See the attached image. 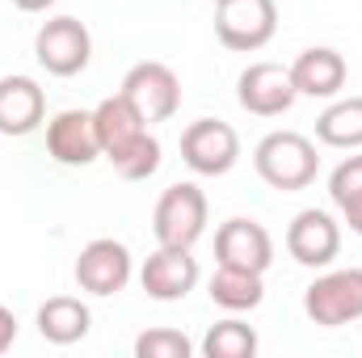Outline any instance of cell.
Returning <instances> with one entry per match:
<instances>
[{
  "label": "cell",
  "instance_id": "cell-1",
  "mask_svg": "<svg viewBox=\"0 0 362 358\" xmlns=\"http://www.w3.org/2000/svg\"><path fill=\"white\" fill-rule=\"evenodd\" d=\"M93 127H97L101 156L114 165L122 181H148L160 169V139L148 131V122L135 114V105L122 93L93 105Z\"/></svg>",
  "mask_w": 362,
  "mask_h": 358
},
{
  "label": "cell",
  "instance_id": "cell-2",
  "mask_svg": "<svg viewBox=\"0 0 362 358\" xmlns=\"http://www.w3.org/2000/svg\"><path fill=\"white\" fill-rule=\"evenodd\" d=\"M253 169H257V178L266 181L270 190L295 194V190H308L316 181L320 156H316V144L308 135H299V131H270L253 148Z\"/></svg>",
  "mask_w": 362,
  "mask_h": 358
},
{
  "label": "cell",
  "instance_id": "cell-3",
  "mask_svg": "<svg viewBox=\"0 0 362 358\" xmlns=\"http://www.w3.org/2000/svg\"><path fill=\"white\" fill-rule=\"evenodd\" d=\"M152 232L156 245H173V249H194L206 232V194L194 181H177L156 198L152 211Z\"/></svg>",
  "mask_w": 362,
  "mask_h": 358
},
{
  "label": "cell",
  "instance_id": "cell-4",
  "mask_svg": "<svg viewBox=\"0 0 362 358\" xmlns=\"http://www.w3.org/2000/svg\"><path fill=\"white\" fill-rule=\"evenodd\" d=\"M303 312L320 329H341L362 321V270H329L303 291Z\"/></svg>",
  "mask_w": 362,
  "mask_h": 358
},
{
  "label": "cell",
  "instance_id": "cell-5",
  "mask_svg": "<svg viewBox=\"0 0 362 358\" xmlns=\"http://www.w3.org/2000/svg\"><path fill=\"white\" fill-rule=\"evenodd\" d=\"M278 34V4L274 0H219L215 4V38L228 51L253 55Z\"/></svg>",
  "mask_w": 362,
  "mask_h": 358
},
{
  "label": "cell",
  "instance_id": "cell-6",
  "mask_svg": "<svg viewBox=\"0 0 362 358\" xmlns=\"http://www.w3.org/2000/svg\"><path fill=\"white\" fill-rule=\"evenodd\" d=\"M34 59L51 72V76H81L93 59V34L85 21L76 17H51L38 25L34 34Z\"/></svg>",
  "mask_w": 362,
  "mask_h": 358
},
{
  "label": "cell",
  "instance_id": "cell-7",
  "mask_svg": "<svg viewBox=\"0 0 362 358\" xmlns=\"http://www.w3.org/2000/svg\"><path fill=\"white\" fill-rule=\"evenodd\" d=\"M118 93L135 105V114H139L148 127L169 122L181 110V81H177V72H173L169 64H160V59L135 64V68L122 76V89Z\"/></svg>",
  "mask_w": 362,
  "mask_h": 358
},
{
  "label": "cell",
  "instance_id": "cell-8",
  "mask_svg": "<svg viewBox=\"0 0 362 358\" xmlns=\"http://www.w3.org/2000/svg\"><path fill=\"white\" fill-rule=\"evenodd\" d=\"M181 161L198 178H223L240 161V135L219 118H198L181 131Z\"/></svg>",
  "mask_w": 362,
  "mask_h": 358
},
{
  "label": "cell",
  "instance_id": "cell-9",
  "mask_svg": "<svg viewBox=\"0 0 362 358\" xmlns=\"http://www.w3.org/2000/svg\"><path fill=\"white\" fill-rule=\"evenodd\" d=\"M76 287L81 291H89V295H118L127 282H131V274H135V262H131V249L122 245V241H114V236H97L89 241L85 249H81V258H76Z\"/></svg>",
  "mask_w": 362,
  "mask_h": 358
},
{
  "label": "cell",
  "instance_id": "cell-10",
  "mask_svg": "<svg viewBox=\"0 0 362 358\" xmlns=\"http://www.w3.org/2000/svg\"><path fill=\"white\" fill-rule=\"evenodd\" d=\"M286 253L308 270L333 266L337 253H341V228H337V219L329 211H316V207L299 211L291 219V228H286Z\"/></svg>",
  "mask_w": 362,
  "mask_h": 358
},
{
  "label": "cell",
  "instance_id": "cell-11",
  "mask_svg": "<svg viewBox=\"0 0 362 358\" xmlns=\"http://www.w3.org/2000/svg\"><path fill=\"white\" fill-rule=\"evenodd\" d=\"M47 156L64 169H89L101 156L93 110H59L47 122Z\"/></svg>",
  "mask_w": 362,
  "mask_h": 358
},
{
  "label": "cell",
  "instance_id": "cell-12",
  "mask_svg": "<svg viewBox=\"0 0 362 358\" xmlns=\"http://www.w3.org/2000/svg\"><path fill=\"white\" fill-rule=\"evenodd\" d=\"M295 81H291V68L282 64H249L236 81V101L240 110L257 114V118H278L295 105Z\"/></svg>",
  "mask_w": 362,
  "mask_h": 358
},
{
  "label": "cell",
  "instance_id": "cell-13",
  "mask_svg": "<svg viewBox=\"0 0 362 358\" xmlns=\"http://www.w3.org/2000/svg\"><path fill=\"white\" fill-rule=\"evenodd\" d=\"M198 258L189 253V249H173V245H160L144 270H139V287L148 291V299H156V304H177L185 299L194 287H198Z\"/></svg>",
  "mask_w": 362,
  "mask_h": 358
},
{
  "label": "cell",
  "instance_id": "cell-14",
  "mask_svg": "<svg viewBox=\"0 0 362 358\" xmlns=\"http://www.w3.org/2000/svg\"><path fill=\"white\" fill-rule=\"evenodd\" d=\"M215 258H219V266H236V270L266 274L270 262H274V241H270V232H266L257 219L236 215V219L219 224V232H215Z\"/></svg>",
  "mask_w": 362,
  "mask_h": 358
},
{
  "label": "cell",
  "instance_id": "cell-15",
  "mask_svg": "<svg viewBox=\"0 0 362 358\" xmlns=\"http://www.w3.org/2000/svg\"><path fill=\"white\" fill-rule=\"evenodd\" d=\"M47 118V93L30 76H0V135L21 139Z\"/></svg>",
  "mask_w": 362,
  "mask_h": 358
},
{
  "label": "cell",
  "instance_id": "cell-16",
  "mask_svg": "<svg viewBox=\"0 0 362 358\" xmlns=\"http://www.w3.org/2000/svg\"><path fill=\"white\" fill-rule=\"evenodd\" d=\"M346 76H350L346 55L333 51V47H308V51H299L295 64H291V81H295V93H299V97H320V101H329V97H337V93L346 89Z\"/></svg>",
  "mask_w": 362,
  "mask_h": 358
},
{
  "label": "cell",
  "instance_id": "cell-17",
  "mask_svg": "<svg viewBox=\"0 0 362 358\" xmlns=\"http://www.w3.org/2000/svg\"><path fill=\"white\" fill-rule=\"evenodd\" d=\"M38 333H42V342H51V346H76V342H85L93 329V312L85 299H76V295H51L42 308H38Z\"/></svg>",
  "mask_w": 362,
  "mask_h": 358
},
{
  "label": "cell",
  "instance_id": "cell-18",
  "mask_svg": "<svg viewBox=\"0 0 362 358\" xmlns=\"http://www.w3.org/2000/svg\"><path fill=\"white\" fill-rule=\"evenodd\" d=\"M206 295H211V304L223 308V312H253V308L266 299V282H262V274H253V270L219 266L215 278L206 282Z\"/></svg>",
  "mask_w": 362,
  "mask_h": 358
},
{
  "label": "cell",
  "instance_id": "cell-19",
  "mask_svg": "<svg viewBox=\"0 0 362 358\" xmlns=\"http://www.w3.org/2000/svg\"><path fill=\"white\" fill-rule=\"evenodd\" d=\"M316 139L325 148L358 152L362 148V97H341L316 118Z\"/></svg>",
  "mask_w": 362,
  "mask_h": 358
},
{
  "label": "cell",
  "instance_id": "cell-20",
  "mask_svg": "<svg viewBox=\"0 0 362 358\" xmlns=\"http://www.w3.org/2000/svg\"><path fill=\"white\" fill-rule=\"evenodd\" d=\"M202 354L206 358H253L257 354V333H253V325L228 316V321H219V325L206 329Z\"/></svg>",
  "mask_w": 362,
  "mask_h": 358
},
{
  "label": "cell",
  "instance_id": "cell-21",
  "mask_svg": "<svg viewBox=\"0 0 362 358\" xmlns=\"http://www.w3.org/2000/svg\"><path fill=\"white\" fill-rule=\"evenodd\" d=\"M194 342L181 329H148L135 337V358H189Z\"/></svg>",
  "mask_w": 362,
  "mask_h": 358
},
{
  "label": "cell",
  "instance_id": "cell-22",
  "mask_svg": "<svg viewBox=\"0 0 362 358\" xmlns=\"http://www.w3.org/2000/svg\"><path fill=\"white\" fill-rule=\"evenodd\" d=\"M329 198H333L337 207L362 198V148L354 152V156H346V161L329 173Z\"/></svg>",
  "mask_w": 362,
  "mask_h": 358
},
{
  "label": "cell",
  "instance_id": "cell-23",
  "mask_svg": "<svg viewBox=\"0 0 362 358\" xmlns=\"http://www.w3.org/2000/svg\"><path fill=\"white\" fill-rule=\"evenodd\" d=\"M337 211H341V219L350 224V232H354V236H362V198L346 202V207H337Z\"/></svg>",
  "mask_w": 362,
  "mask_h": 358
},
{
  "label": "cell",
  "instance_id": "cell-24",
  "mask_svg": "<svg viewBox=\"0 0 362 358\" xmlns=\"http://www.w3.org/2000/svg\"><path fill=\"white\" fill-rule=\"evenodd\" d=\"M13 4H17L21 13H47V8H51L55 0H13Z\"/></svg>",
  "mask_w": 362,
  "mask_h": 358
},
{
  "label": "cell",
  "instance_id": "cell-25",
  "mask_svg": "<svg viewBox=\"0 0 362 358\" xmlns=\"http://www.w3.org/2000/svg\"><path fill=\"white\" fill-rule=\"evenodd\" d=\"M215 4H219V0H215Z\"/></svg>",
  "mask_w": 362,
  "mask_h": 358
}]
</instances>
